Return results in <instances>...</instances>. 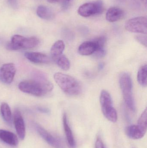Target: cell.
<instances>
[{
  "mask_svg": "<svg viewBox=\"0 0 147 148\" xmlns=\"http://www.w3.org/2000/svg\"><path fill=\"white\" fill-rule=\"evenodd\" d=\"M18 88L24 93L37 97H41L53 89L52 83L45 77L40 79L25 80L19 83Z\"/></svg>",
  "mask_w": 147,
  "mask_h": 148,
  "instance_id": "6da1fadb",
  "label": "cell"
},
{
  "mask_svg": "<svg viewBox=\"0 0 147 148\" xmlns=\"http://www.w3.org/2000/svg\"><path fill=\"white\" fill-rule=\"evenodd\" d=\"M54 78L56 83L66 95L77 96L81 93V84L73 77L61 73H57L54 74Z\"/></svg>",
  "mask_w": 147,
  "mask_h": 148,
  "instance_id": "7a4b0ae2",
  "label": "cell"
},
{
  "mask_svg": "<svg viewBox=\"0 0 147 148\" xmlns=\"http://www.w3.org/2000/svg\"><path fill=\"white\" fill-rule=\"evenodd\" d=\"M119 82L125 103L131 111L135 112V105L132 93L133 84L130 75L126 73L121 74Z\"/></svg>",
  "mask_w": 147,
  "mask_h": 148,
  "instance_id": "3957f363",
  "label": "cell"
},
{
  "mask_svg": "<svg viewBox=\"0 0 147 148\" xmlns=\"http://www.w3.org/2000/svg\"><path fill=\"white\" fill-rule=\"evenodd\" d=\"M39 43V40L35 36L26 38L19 35H15L11 38L10 42L7 44V48L10 50L29 49L35 47Z\"/></svg>",
  "mask_w": 147,
  "mask_h": 148,
  "instance_id": "277c9868",
  "label": "cell"
},
{
  "mask_svg": "<svg viewBox=\"0 0 147 148\" xmlns=\"http://www.w3.org/2000/svg\"><path fill=\"white\" fill-rule=\"evenodd\" d=\"M104 9L103 3L101 0L93 2L87 3L81 5L78 10V13L81 16L89 17L101 14Z\"/></svg>",
  "mask_w": 147,
  "mask_h": 148,
  "instance_id": "5b68a950",
  "label": "cell"
},
{
  "mask_svg": "<svg viewBox=\"0 0 147 148\" xmlns=\"http://www.w3.org/2000/svg\"><path fill=\"white\" fill-rule=\"evenodd\" d=\"M125 27L127 31L131 33L146 34L147 18L144 16L132 18L126 22Z\"/></svg>",
  "mask_w": 147,
  "mask_h": 148,
  "instance_id": "8992f818",
  "label": "cell"
},
{
  "mask_svg": "<svg viewBox=\"0 0 147 148\" xmlns=\"http://www.w3.org/2000/svg\"><path fill=\"white\" fill-rule=\"evenodd\" d=\"M34 127L39 135L50 146L54 148H65L59 139L53 136L40 125L35 123Z\"/></svg>",
  "mask_w": 147,
  "mask_h": 148,
  "instance_id": "52a82bcc",
  "label": "cell"
},
{
  "mask_svg": "<svg viewBox=\"0 0 147 148\" xmlns=\"http://www.w3.org/2000/svg\"><path fill=\"white\" fill-rule=\"evenodd\" d=\"M16 72V67L14 63L3 64L0 68V81L6 84L11 83Z\"/></svg>",
  "mask_w": 147,
  "mask_h": 148,
  "instance_id": "ba28073f",
  "label": "cell"
},
{
  "mask_svg": "<svg viewBox=\"0 0 147 148\" xmlns=\"http://www.w3.org/2000/svg\"><path fill=\"white\" fill-rule=\"evenodd\" d=\"M14 122L17 135L21 140H23L26 136V127L24 120L20 111L16 109L14 114Z\"/></svg>",
  "mask_w": 147,
  "mask_h": 148,
  "instance_id": "9c48e42d",
  "label": "cell"
},
{
  "mask_svg": "<svg viewBox=\"0 0 147 148\" xmlns=\"http://www.w3.org/2000/svg\"><path fill=\"white\" fill-rule=\"evenodd\" d=\"M147 129L140 125H131L126 127L125 132L129 138L138 140L142 138L146 134Z\"/></svg>",
  "mask_w": 147,
  "mask_h": 148,
  "instance_id": "30bf717a",
  "label": "cell"
},
{
  "mask_svg": "<svg viewBox=\"0 0 147 148\" xmlns=\"http://www.w3.org/2000/svg\"><path fill=\"white\" fill-rule=\"evenodd\" d=\"M26 58L33 63L45 64L50 62V58L47 55L38 52H26L24 54Z\"/></svg>",
  "mask_w": 147,
  "mask_h": 148,
  "instance_id": "8fae6325",
  "label": "cell"
},
{
  "mask_svg": "<svg viewBox=\"0 0 147 148\" xmlns=\"http://www.w3.org/2000/svg\"><path fill=\"white\" fill-rule=\"evenodd\" d=\"M0 140L12 147L17 146L19 143L17 136L10 131L0 129Z\"/></svg>",
  "mask_w": 147,
  "mask_h": 148,
  "instance_id": "7c38bea8",
  "label": "cell"
},
{
  "mask_svg": "<svg viewBox=\"0 0 147 148\" xmlns=\"http://www.w3.org/2000/svg\"><path fill=\"white\" fill-rule=\"evenodd\" d=\"M124 15L122 10L117 7H112L109 9L106 13V18L107 21L114 22L121 20Z\"/></svg>",
  "mask_w": 147,
  "mask_h": 148,
  "instance_id": "4fadbf2b",
  "label": "cell"
},
{
  "mask_svg": "<svg viewBox=\"0 0 147 148\" xmlns=\"http://www.w3.org/2000/svg\"><path fill=\"white\" fill-rule=\"evenodd\" d=\"M96 47L93 41L83 42L79 47L78 52L82 56H90L93 54Z\"/></svg>",
  "mask_w": 147,
  "mask_h": 148,
  "instance_id": "5bb4252c",
  "label": "cell"
},
{
  "mask_svg": "<svg viewBox=\"0 0 147 148\" xmlns=\"http://www.w3.org/2000/svg\"><path fill=\"white\" fill-rule=\"evenodd\" d=\"M65 49V44L61 40L57 41L52 46L51 49V56L52 59L56 61L57 59L62 55Z\"/></svg>",
  "mask_w": 147,
  "mask_h": 148,
  "instance_id": "9a60e30c",
  "label": "cell"
},
{
  "mask_svg": "<svg viewBox=\"0 0 147 148\" xmlns=\"http://www.w3.org/2000/svg\"><path fill=\"white\" fill-rule=\"evenodd\" d=\"M63 122L64 130L65 133L67 142L71 147L74 148L76 145L75 141L72 131L68 124L67 116L66 114H64V116H63Z\"/></svg>",
  "mask_w": 147,
  "mask_h": 148,
  "instance_id": "2e32d148",
  "label": "cell"
},
{
  "mask_svg": "<svg viewBox=\"0 0 147 148\" xmlns=\"http://www.w3.org/2000/svg\"><path fill=\"white\" fill-rule=\"evenodd\" d=\"M100 101L102 110L113 107L111 96L106 90H103L101 92Z\"/></svg>",
  "mask_w": 147,
  "mask_h": 148,
  "instance_id": "e0dca14e",
  "label": "cell"
},
{
  "mask_svg": "<svg viewBox=\"0 0 147 148\" xmlns=\"http://www.w3.org/2000/svg\"><path fill=\"white\" fill-rule=\"evenodd\" d=\"M0 112L3 120L10 125L12 123V113L8 104L6 103H2L0 106Z\"/></svg>",
  "mask_w": 147,
  "mask_h": 148,
  "instance_id": "ac0fdd59",
  "label": "cell"
},
{
  "mask_svg": "<svg viewBox=\"0 0 147 148\" xmlns=\"http://www.w3.org/2000/svg\"><path fill=\"white\" fill-rule=\"evenodd\" d=\"M37 14L39 17L45 20H50L53 16V13L48 7L40 5L37 8Z\"/></svg>",
  "mask_w": 147,
  "mask_h": 148,
  "instance_id": "d6986e66",
  "label": "cell"
},
{
  "mask_svg": "<svg viewBox=\"0 0 147 148\" xmlns=\"http://www.w3.org/2000/svg\"><path fill=\"white\" fill-rule=\"evenodd\" d=\"M137 79L138 82L142 87H146L147 85V66L144 65L140 68L138 72Z\"/></svg>",
  "mask_w": 147,
  "mask_h": 148,
  "instance_id": "ffe728a7",
  "label": "cell"
},
{
  "mask_svg": "<svg viewBox=\"0 0 147 148\" xmlns=\"http://www.w3.org/2000/svg\"><path fill=\"white\" fill-rule=\"evenodd\" d=\"M129 3L130 6L135 10H147V0H129Z\"/></svg>",
  "mask_w": 147,
  "mask_h": 148,
  "instance_id": "44dd1931",
  "label": "cell"
},
{
  "mask_svg": "<svg viewBox=\"0 0 147 148\" xmlns=\"http://www.w3.org/2000/svg\"><path fill=\"white\" fill-rule=\"evenodd\" d=\"M58 66L62 70L67 71L70 66V63L69 59L64 55H62L56 60Z\"/></svg>",
  "mask_w": 147,
  "mask_h": 148,
  "instance_id": "7402d4cb",
  "label": "cell"
},
{
  "mask_svg": "<svg viewBox=\"0 0 147 148\" xmlns=\"http://www.w3.org/2000/svg\"><path fill=\"white\" fill-rule=\"evenodd\" d=\"M147 110L146 109L142 114L138 122V125L146 129H147Z\"/></svg>",
  "mask_w": 147,
  "mask_h": 148,
  "instance_id": "603a6c76",
  "label": "cell"
},
{
  "mask_svg": "<svg viewBox=\"0 0 147 148\" xmlns=\"http://www.w3.org/2000/svg\"><path fill=\"white\" fill-rule=\"evenodd\" d=\"M136 40L140 42L141 44H142L143 46L147 47V39L146 36L144 35H137L135 37Z\"/></svg>",
  "mask_w": 147,
  "mask_h": 148,
  "instance_id": "cb8c5ba5",
  "label": "cell"
},
{
  "mask_svg": "<svg viewBox=\"0 0 147 148\" xmlns=\"http://www.w3.org/2000/svg\"><path fill=\"white\" fill-rule=\"evenodd\" d=\"M7 2L10 7L14 9H16L18 8V3L17 0H7Z\"/></svg>",
  "mask_w": 147,
  "mask_h": 148,
  "instance_id": "d4e9b609",
  "label": "cell"
},
{
  "mask_svg": "<svg viewBox=\"0 0 147 148\" xmlns=\"http://www.w3.org/2000/svg\"><path fill=\"white\" fill-rule=\"evenodd\" d=\"M96 148H105L102 141L100 137L97 139L96 143Z\"/></svg>",
  "mask_w": 147,
  "mask_h": 148,
  "instance_id": "484cf974",
  "label": "cell"
},
{
  "mask_svg": "<svg viewBox=\"0 0 147 148\" xmlns=\"http://www.w3.org/2000/svg\"><path fill=\"white\" fill-rule=\"evenodd\" d=\"M62 0H47L48 2L51 3H58L61 1Z\"/></svg>",
  "mask_w": 147,
  "mask_h": 148,
  "instance_id": "4316f807",
  "label": "cell"
},
{
  "mask_svg": "<svg viewBox=\"0 0 147 148\" xmlns=\"http://www.w3.org/2000/svg\"><path fill=\"white\" fill-rule=\"evenodd\" d=\"M104 65L103 63H100L99 65H98V69H99V70H102L103 68L104 67Z\"/></svg>",
  "mask_w": 147,
  "mask_h": 148,
  "instance_id": "83f0119b",
  "label": "cell"
},
{
  "mask_svg": "<svg viewBox=\"0 0 147 148\" xmlns=\"http://www.w3.org/2000/svg\"><path fill=\"white\" fill-rule=\"evenodd\" d=\"M118 1H125V0H118Z\"/></svg>",
  "mask_w": 147,
  "mask_h": 148,
  "instance_id": "f1b7e54d",
  "label": "cell"
},
{
  "mask_svg": "<svg viewBox=\"0 0 147 148\" xmlns=\"http://www.w3.org/2000/svg\"><path fill=\"white\" fill-rule=\"evenodd\" d=\"M67 1H70V0H67Z\"/></svg>",
  "mask_w": 147,
  "mask_h": 148,
  "instance_id": "f546056e",
  "label": "cell"
}]
</instances>
